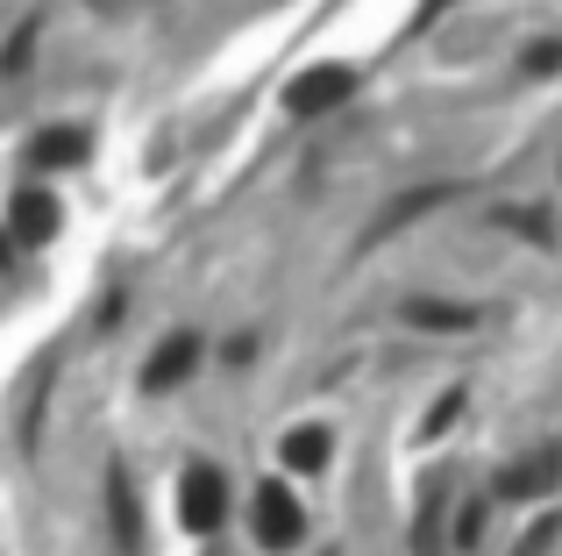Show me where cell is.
<instances>
[{"label":"cell","instance_id":"cell-1","mask_svg":"<svg viewBox=\"0 0 562 556\" xmlns=\"http://www.w3.org/2000/svg\"><path fill=\"white\" fill-rule=\"evenodd\" d=\"M179 521L192 535H214L221 521H228V471H214V464H192L179 478Z\"/></svg>","mask_w":562,"mask_h":556},{"label":"cell","instance_id":"cell-2","mask_svg":"<svg viewBox=\"0 0 562 556\" xmlns=\"http://www.w3.org/2000/svg\"><path fill=\"white\" fill-rule=\"evenodd\" d=\"M349 93H357V71L349 65H314V71H300V79L285 86V108L292 114H328V108H342Z\"/></svg>","mask_w":562,"mask_h":556},{"label":"cell","instance_id":"cell-3","mask_svg":"<svg viewBox=\"0 0 562 556\" xmlns=\"http://www.w3.org/2000/svg\"><path fill=\"white\" fill-rule=\"evenodd\" d=\"M555 486H562V449H549V443H541L535 457H520V464H506V471H498V500H513V507L549 500Z\"/></svg>","mask_w":562,"mask_h":556},{"label":"cell","instance_id":"cell-4","mask_svg":"<svg viewBox=\"0 0 562 556\" xmlns=\"http://www.w3.org/2000/svg\"><path fill=\"white\" fill-rule=\"evenodd\" d=\"M249 521H257V543L263 549H292L306 535V514H300V500H292L285 486H263L257 507H249Z\"/></svg>","mask_w":562,"mask_h":556},{"label":"cell","instance_id":"cell-5","mask_svg":"<svg viewBox=\"0 0 562 556\" xmlns=\"http://www.w3.org/2000/svg\"><path fill=\"white\" fill-rule=\"evenodd\" d=\"M192 357H200V335H171V343L157 349L150 364H143V392H165V386H179V378L192 371Z\"/></svg>","mask_w":562,"mask_h":556},{"label":"cell","instance_id":"cell-6","mask_svg":"<svg viewBox=\"0 0 562 556\" xmlns=\"http://www.w3.org/2000/svg\"><path fill=\"white\" fill-rule=\"evenodd\" d=\"M29 165H36V171L86 165V129H43V136L29 143Z\"/></svg>","mask_w":562,"mask_h":556},{"label":"cell","instance_id":"cell-7","mask_svg":"<svg viewBox=\"0 0 562 556\" xmlns=\"http://www.w3.org/2000/svg\"><path fill=\"white\" fill-rule=\"evenodd\" d=\"M108 521L122 535V556L143 549V521H136V492H128V471H108Z\"/></svg>","mask_w":562,"mask_h":556},{"label":"cell","instance_id":"cell-8","mask_svg":"<svg viewBox=\"0 0 562 556\" xmlns=\"http://www.w3.org/2000/svg\"><path fill=\"white\" fill-rule=\"evenodd\" d=\"M57 222H65V214H57L50 193H22V200H14V236H22V243H50Z\"/></svg>","mask_w":562,"mask_h":556},{"label":"cell","instance_id":"cell-9","mask_svg":"<svg viewBox=\"0 0 562 556\" xmlns=\"http://www.w3.org/2000/svg\"><path fill=\"white\" fill-rule=\"evenodd\" d=\"M398 314H406L413 329H470V321H477L463 300H406Z\"/></svg>","mask_w":562,"mask_h":556},{"label":"cell","instance_id":"cell-10","mask_svg":"<svg viewBox=\"0 0 562 556\" xmlns=\"http://www.w3.org/2000/svg\"><path fill=\"white\" fill-rule=\"evenodd\" d=\"M278 457H285L292 471H321V464H328V429H292L285 443H278Z\"/></svg>","mask_w":562,"mask_h":556},{"label":"cell","instance_id":"cell-11","mask_svg":"<svg viewBox=\"0 0 562 556\" xmlns=\"http://www.w3.org/2000/svg\"><path fill=\"white\" fill-rule=\"evenodd\" d=\"M441 200H449V186H420V193L392 200V208H384V222H378V229H406V222H413V214H420V208H441Z\"/></svg>","mask_w":562,"mask_h":556},{"label":"cell","instance_id":"cell-12","mask_svg":"<svg viewBox=\"0 0 562 556\" xmlns=\"http://www.w3.org/2000/svg\"><path fill=\"white\" fill-rule=\"evenodd\" d=\"M456 414H463V392H441V400L427 407V421H420V429H427V435H441V429H449Z\"/></svg>","mask_w":562,"mask_h":556},{"label":"cell","instance_id":"cell-13","mask_svg":"<svg viewBox=\"0 0 562 556\" xmlns=\"http://www.w3.org/2000/svg\"><path fill=\"white\" fill-rule=\"evenodd\" d=\"M562 65V43H535V57H527V71H555Z\"/></svg>","mask_w":562,"mask_h":556}]
</instances>
